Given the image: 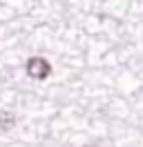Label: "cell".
Listing matches in <instances>:
<instances>
[{
	"label": "cell",
	"instance_id": "cell-2",
	"mask_svg": "<svg viewBox=\"0 0 143 147\" xmlns=\"http://www.w3.org/2000/svg\"><path fill=\"white\" fill-rule=\"evenodd\" d=\"M0 125H2V129H11V125H14V116H9V114H2V118H0Z\"/></svg>",
	"mask_w": 143,
	"mask_h": 147
},
{
	"label": "cell",
	"instance_id": "cell-1",
	"mask_svg": "<svg viewBox=\"0 0 143 147\" xmlns=\"http://www.w3.org/2000/svg\"><path fill=\"white\" fill-rule=\"evenodd\" d=\"M25 69H27V76H29V78H34V80H45V78L52 74V65L47 63L45 58H40V56H34V58L27 60Z\"/></svg>",
	"mask_w": 143,
	"mask_h": 147
}]
</instances>
